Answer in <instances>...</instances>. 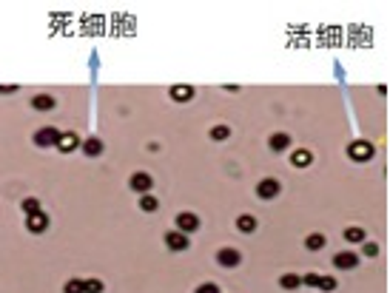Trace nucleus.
<instances>
[{"label":"nucleus","instance_id":"nucleus-23","mask_svg":"<svg viewBox=\"0 0 390 293\" xmlns=\"http://www.w3.org/2000/svg\"><path fill=\"white\" fill-rule=\"evenodd\" d=\"M63 293H83V282L80 279H69L66 287H63Z\"/></svg>","mask_w":390,"mask_h":293},{"label":"nucleus","instance_id":"nucleus-27","mask_svg":"<svg viewBox=\"0 0 390 293\" xmlns=\"http://www.w3.org/2000/svg\"><path fill=\"white\" fill-rule=\"evenodd\" d=\"M197 293H220V287H217L214 282H205V284H200V287H197Z\"/></svg>","mask_w":390,"mask_h":293},{"label":"nucleus","instance_id":"nucleus-16","mask_svg":"<svg viewBox=\"0 0 390 293\" xmlns=\"http://www.w3.org/2000/svg\"><path fill=\"white\" fill-rule=\"evenodd\" d=\"M279 284H282L285 290H296V287H302V276L299 273H285L282 279H279Z\"/></svg>","mask_w":390,"mask_h":293},{"label":"nucleus","instance_id":"nucleus-17","mask_svg":"<svg viewBox=\"0 0 390 293\" xmlns=\"http://www.w3.org/2000/svg\"><path fill=\"white\" fill-rule=\"evenodd\" d=\"M291 162H293V168H305V165H310V151H293Z\"/></svg>","mask_w":390,"mask_h":293},{"label":"nucleus","instance_id":"nucleus-3","mask_svg":"<svg viewBox=\"0 0 390 293\" xmlns=\"http://www.w3.org/2000/svg\"><path fill=\"white\" fill-rule=\"evenodd\" d=\"M174 225H177V231H182V233H194L197 228H200V219H197V213H177Z\"/></svg>","mask_w":390,"mask_h":293},{"label":"nucleus","instance_id":"nucleus-7","mask_svg":"<svg viewBox=\"0 0 390 293\" xmlns=\"http://www.w3.org/2000/svg\"><path fill=\"white\" fill-rule=\"evenodd\" d=\"M356 262H359V259H356V253H350V250H342V253L333 256V265H336L339 270H353Z\"/></svg>","mask_w":390,"mask_h":293},{"label":"nucleus","instance_id":"nucleus-13","mask_svg":"<svg viewBox=\"0 0 390 293\" xmlns=\"http://www.w3.org/2000/svg\"><path fill=\"white\" fill-rule=\"evenodd\" d=\"M83 151H86V157H100L103 154V142L97 137H89V140L83 142Z\"/></svg>","mask_w":390,"mask_h":293},{"label":"nucleus","instance_id":"nucleus-19","mask_svg":"<svg viewBox=\"0 0 390 293\" xmlns=\"http://www.w3.org/2000/svg\"><path fill=\"white\" fill-rule=\"evenodd\" d=\"M140 208L151 213V211H157V208H160V202H157V199H154L151 194H142V196H140Z\"/></svg>","mask_w":390,"mask_h":293},{"label":"nucleus","instance_id":"nucleus-10","mask_svg":"<svg viewBox=\"0 0 390 293\" xmlns=\"http://www.w3.org/2000/svg\"><path fill=\"white\" fill-rule=\"evenodd\" d=\"M80 145V140H77V134H60V140H57V148H60L63 154H71L74 148Z\"/></svg>","mask_w":390,"mask_h":293},{"label":"nucleus","instance_id":"nucleus-26","mask_svg":"<svg viewBox=\"0 0 390 293\" xmlns=\"http://www.w3.org/2000/svg\"><path fill=\"white\" fill-rule=\"evenodd\" d=\"M362 253H364V256H376V253H379V245H376V242H364Z\"/></svg>","mask_w":390,"mask_h":293},{"label":"nucleus","instance_id":"nucleus-12","mask_svg":"<svg viewBox=\"0 0 390 293\" xmlns=\"http://www.w3.org/2000/svg\"><path fill=\"white\" fill-rule=\"evenodd\" d=\"M32 108H35V111H52L54 97H49V94H37V97H32Z\"/></svg>","mask_w":390,"mask_h":293},{"label":"nucleus","instance_id":"nucleus-18","mask_svg":"<svg viewBox=\"0 0 390 293\" xmlns=\"http://www.w3.org/2000/svg\"><path fill=\"white\" fill-rule=\"evenodd\" d=\"M305 248H308V250H319V248H325V236H322V233H310L308 239H305Z\"/></svg>","mask_w":390,"mask_h":293},{"label":"nucleus","instance_id":"nucleus-20","mask_svg":"<svg viewBox=\"0 0 390 293\" xmlns=\"http://www.w3.org/2000/svg\"><path fill=\"white\" fill-rule=\"evenodd\" d=\"M228 134H231L228 125H214V128H211V140L222 142V140H228Z\"/></svg>","mask_w":390,"mask_h":293},{"label":"nucleus","instance_id":"nucleus-22","mask_svg":"<svg viewBox=\"0 0 390 293\" xmlns=\"http://www.w3.org/2000/svg\"><path fill=\"white\" fill-rule=\"evenodd\" d=\"M345 239L347 242H362L364 239V231H362V228H347V231H345Z\"/></svg>","mask_w":390,"mask_h":293},{"label":"nucleus","instance_id":"nucleus-15","mask_svg":"<svg viewBox=\"0 0 390 293\" xmlns=\"http://www.w3.org/2000/svg\"><path fill=\"white\" fill-rule=\"evenodd\" d=\"M237 228H240L242 233H254L257 231V219H254L251 213H242L240 219H237Z\"/></svg>","mask_w":390,"mask_h":293},{"label":"nucleus","instance_id":"nucleus-11","mask_svg":"<svg viewBox=\"0 0 390 293\" xmlns=\"http://www.w3.org/2000/svg\"><path fill=\"white\" fill-rule=\"evenodd\" d=\"M194 97V89L191 86H171V100H177V103H188V100Z\"/></svg>","mask_w":390,"mask_h":293},{"label":"nucleus","instance_id":"nucleus-25","mask_svg":"<svg viewBox=\"0 0 390 293\" xmlns=\"http://www.w3.org/2000/svg\"><path fill=\"white\" fill-rule=\"evenodd\" d=\"M23 211H26V216L40 213V202H37V199H26V202H23Z\"/></svg>","mask_w":390,"mask_h":293},{"label":"nucleus","instance_id":"nucleus-9","mask_svg":"<svg viewBox=\"0 0 390 293\" xmlns=\"http://www.w3.org/2000/svg\"><path fill=\"white\" fill-rule=\"evenodd\" d=\"M257 194L262 196V199H274V196L279 194V182H276V179H262L257 185Z\"/></svg>","mask_w":390,"mask_h":293},{"label":"nucleus","instance_id":"nucleus-21","mask_svg":"<svg viewBox=\"0 0 390 293\" xmlns=\"http://www.w3.org/2000/svg\"><path fill=\"white\" fill-rule=\"evenodd\" d=\"M83 293H103V282L100 279H86L83 282Z\"/></svg>","mask_w":390,"mask_h":293},{"label":"nucleus","instance_id":"nucleus-2","mask_svg":"<svg viewBox=\"0 0 390 293\" xmlns=\"http://www.w3.org/2000/svg\"><path fill=\"white\" fill-rule=\"evenodd\" d=\"M57 140H60V131L57 128H40V131L35 134V145L37 148H49V145H57Z\"/></svg>","mask_w":390,"mask_h":293},{"label":"nucleus","instance_id":"nucleus-29","mask_svg":"<svg viewBox=\"0 0 390 293\" xmlns=\"http://www.w3.org/2000/svg\"><path fill=\"white\" fill-rule=\"evenodd\" d=\"M15 89H18V86H0V94H12Z\"/></svg>","mask_w":390,"mask_h":293},{"label":"nucleus","instance_id":"nucleus-28","mask_svg":"<svg viewBox=\"0 0 390 293\" xmlns=\"http://www.w3.org/2000/svg\"><path fill=\"white\" fill-rule=\"evenodd\" d=\"M302 284H310V287H316V284H319V276H316V273L302 276Z\"/></svg>","mask_w":390,"mask_h":293},{"label":"nucleus","instance_id":"nucleus-14","mask_svg":"<svg viewBox=\"0 0 390 293\" xmlns=\"http://www.w3.org/2000/svg\"><path fill=\"white\" fill-rule=\"evenodd\" d=\"M268 145H271L274 151H285V148L291 145V137H288V134H271V140H268Z\"/></svg>","mask_w":390,"mask_h":293},{"label":"nucleus","instance_id":"nucleus-5","mask_svg":"<svg viewBox=\"0 0 390 293\" xmlns=\"http://www.w3.org/2000/svg\"><path fill=\"white\" fill-rule=\"evenodd\" d=\"M165 245H168L171 250H185V248H188V233H182V231H168V233H165Z\"/></svg>","mask_w":390,"mask_h":293},{"label":"nucleus","instance_id":"nucleus-6","mask_svg":"<svg viewBox=\"0 0 390 293\" xmlns=\"http://www.w3.org/2000/svg\"><path fill=\"white\" fill-rule=\"evenodd\" d=\"M151 185H154V179H151L145 171H137V174H131V188L137 191V194H148Z\"/></svg>","mask_w":390,"mask_h":293},{"label":"nucleus","instance_id":"nucleus-24","mask_svg":"<svg viewBox=\"0 0 390 293\" xmlns=\"http://www.w3.org/2000/svg\"><path fill=\"white\" fill-rule=\"evenodd\" d=\"M319 290H333L336 287V279L333 276H319V284H316Z\"/></svg>","mask_w":390,"mask_h":293},{"label":"nucleus","instance_id":"nucleus-4","mask_svg":"<svg viewBox=\"0 0 390 293\" xmlns=\"http://www.w3.org/2000/svg\"><path fill=\"white\" fill-rule=\"evenodd\" d=\"M240 250L237 248H220V253H217V262H220L222 267H237L240 265Z\"/></svg>","mask_w":390,"mask_h":293},{"label":"nucleus","instance_id":"nucleus-1","mask_svg":"<svg viewBox=\"0 0 390 293\" xmlns=\"http://www.w3.org/2000/svg\"><path fill=\"white\" fill-rule=\"evenodd\" d=\"M347 154H350V160H356V162H367L373 157V145L364 142V140H356L353 145L347 148Z\"/></svg>","mask_w":390,"mask_h":293},{"label":"nucleus","instance_id":"nucleus-8","mask_svg":"<svg viewBox=\"0 0 390 293\" xmlns=\"http://www.w3.org/2000/svg\"><path fill=\"white\" fill-rule=\"evenodd\" d=\"M26 225H29V231H32V233H43L46 228H49V216H46L43 211H40V213H32V216L26 219Z\"/></svg>","mask_w":390,"mask_h":293}]
</instances>
